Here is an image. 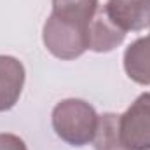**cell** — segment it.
I'll return each instance as SVG.
<instances>
[{
    "label": "cell",
    "instance_id": "6da1fadb",
    "mask_svg": "<svg viewBox=\"0 0 150 150\" xmlns=\"http://www.w3.org/2000/svg\"><path fill=\"white\" fill-rule=\"evenodd\" d=\"M98 113L84 100L68 98L59 101L52 110V129L56 134L74 147H84L93 142Z\"/></svg>",
    "mask_w": 150,
    "mask_h": 150
},
{
    "label": "cell",
    "instance_id": "7a4b0ae2",
    "mask_svg": "<svg viewBox=\"0 0 150 150\" xmlns=\"http://www.w3.org/2000/svg\"><path fill=\"white\" fill-rule=\"evenodd\" d=\"M89 30L49 16L44 23L42 40L45 49L58 59H75L89 49Z\"/></svg>",
    "mask_w": 150,
    "mask_h": 150
},
{
    "label": "cell",
    "instance_id": "3957f363",
    "mask_svg": "<svg viewBox=\"0 0 150 150\" xmlns=\"http://www.w3.org/2000/svg\"><path fill=\"white\" fill-rule=\"evenodd\" d=\"M119 131L126 150H150V93L140 94L120 115Z\"/></svg>",
    "mask_w": 150,
    "mask_h": 150
},
{
    "label": "cell",
    "instance_id": "277c9868",
    "mask_svg": "<svg viewBox=\"0 0 150 150\" xmlns=\"http://www.w3.org/2000/svg\"><path fill=\"white\" fill-rule=\"evenodd\" d=\"M103 11L124 33L150 26V0H108Z\"/></svg>",
    "mask_w": 150,
    "mask_h": 150
},
{
    "label": "cell",
    "instance_id": "5b68a950",
    "mask_svg": "<svg viewBox=\"0 0 150 150\" xmlns=\"http://www.w3.org/2000/svg\"><path fill=\"white\" fill-rule=\"evenodd\" d=\"M25 86V67L14 56H0V112L11 110Z\"/></svg>",
    "mask_w": 150,
    "mask_h": 150
},
{
    "label": "cell",
    "instance_id": "8992f818",
    "mask_svg": "<svg viewBox=\"0 0 150 150\" xmlns=\"http://www.w3.org/2000/svg\"><path fill=\"white\" fill-rule=\"evenodd\" d=\"M87 35H89V49L94 52H110L115 47H119L126 38V33L108 19L103 9H98L96 16L89 25Z\"/></svg>",
    "mask_w": 150,
    "mask_h": 150
},
{
    "label": "cell",
    "instance_id": "52a82bcc",
    "mask_svg": "<svg viewBox=\"0 0 150 150\" xmlns=\"http://www.w3.org/2000/svg\"><path fill=\"white\" fill-rule=\"evenodd\" d=\"M124 70L133 82L150 86V35L136 38L126 47Z\"/></svg>",
    "mask_w": 150,
    "mask_h": 150
},
{
    "label": "cell",
    "instance_id": "ba28073f",
    "mask_svg": "<svg viewBox=\"0 0 150 150\" xmlns=\"http://www.w3.org/2000/svg\"><path fill=\"white\" fill-rule=\"evenodd\" d=\"M98 12V0H52V16L87 28Z\"/></svg>",
    "mask_w": 150,
    "mask_h": 150
},
{
    "label": "cell",
    "instance_id": "9c48e42d",
    "mask_svg": "<svg viewBox=\"0 0 150 150\" xmlns=\"http://www.w3.org/2000/svg\"><path fill=\"white\" fill-rule=\"evenodd\" d=\"M119 119H120V115L112 112H107L98 117L96 133L91 142L96 150H126L120 142Z\"/></svg>",
    "mask_w": 150,
    "mask_h": 150
},
{
    "label": "cell",
    "instance_id": "30bf717a",
    "mask_svg": "<svg viewBox=\"0 0 150 150\" xmlns=\"http://www.w3.org/2000/svg\"><path fill=\"white\" fill-rule=\"evenodd\" d=\"M0 150H28L26 143L11 133H0Z\"/></svg>",
    "mask_w": 150,
    "mask_h": 150
}]
</instances>
